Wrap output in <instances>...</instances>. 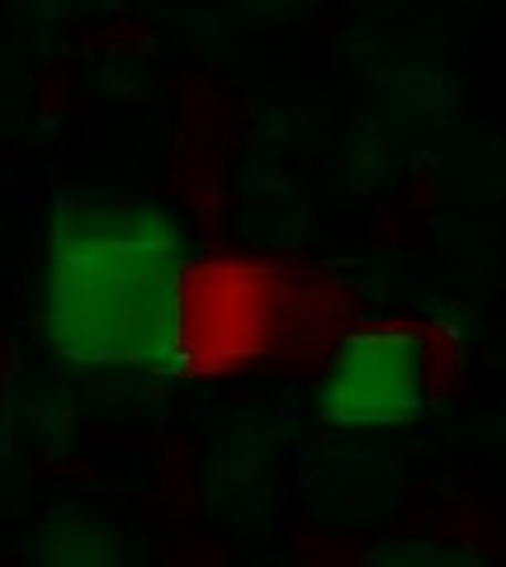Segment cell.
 <instances>
[{"mask_svg": "<svg viewBox=\"0 0 506 567\" xmlns=\"http://www.w3.org/2000/svg\"><path fill=\"white\" fill-rule=\"evenodd\" d=\"M431 346L412 327H360L341 336L318 383V406L337 425H407L431 398Z\"/></svg>", "mask_w": 506, "mask_h": 567, "instance_id": "3957f363", "label": "cell"}, {"mask_svg": "<svg viewBox=\"0 0 506 567\" xmlns=\"http://www.w3.org/2000/svg\"><path fill=\"white\" fill-rule=\"evenodd\" d=\"M185 260V233L166 213L114 199L66 204L43 275L48 341L81 369L171 374Z\"/></svg>", "mask_w": 506, "mask_h": 567, "instance_id": "6da1fadb", "label": "cell"}, {"mask_svg": "<svg viewBox=\"0 0 506 567\" xmlns=\"http://www.w3.org/2000/svg\"><path fill=\"white\" fill-rule=\"evenodd\" d=\"M308 284L266 256H189L176 298L171 374L223 383L279 360L312 336Z\"/></svg>", "mask_w": 506, "mask_h": 567, "instance_id": "7a4b0ae2", "label": "cell"}]
</instances>
